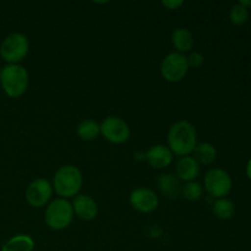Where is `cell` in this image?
I'll list each match as a JSON object with an SVG mask.
<instances>
[{
	"mask_svg": "<svg viewBox=\"0 0 251 251\" xmlns=\"http://www.w3.org/2000/svg\"><path fill=\"white\" fill-rule=\"evenodd\" d=\"M158 188L164 196L174 199L180 191V181L173 174H162L158 179Z\"/></svg>",
	"mask_w": 251,
	"mask_h": 251,
	"instance_id": "obj_15",
	"label": "cell"
},
{
	"mask_svg": "<svg viewBox=\"0 0 251 251\" xmlns=\"http://www.w3.org/2000/svg\"><path fill=\"white\" fill-rule=\"evenodd\" d=\"M247 176L251 180V158L248 161V164H247Z\"/></svg>",
	"mask_w": 251,
	"mask_h": 251,
	"instance_id": "obj_25",
	"label": "cell"
},
{
	"mask_svg": "<svg viewBox=\"0 0 251 251\" xmlns=\"http://www.w3.org/2000/svg\"><path fill=\"white\" fill-rule=\"evenodd\" d=\"M212 212L220 220H230L235 213V206L228 199H217L212 205Z\"/></svg>",
	"mask_w": 251,
	"mask_h": 251,
	"instance_id": "obj_19",
	"label": "cell"
},
{
	"mask_svg": "<svg viewBox=\"0 0 251 251\" xmlns=\"http://www.w3.org/2000/svg\"><path fill=\"white\" fill-rule=\"evenodd\" d=\"M74 215L82 221H93L98 215V205L91 196L78 194L73 201Z\"/></svg>",
	"mask_w": 251,
	"mask_h": 251,
	"instance_id": "obj_11",
	"label": "cell"
},
{
	"mask_svg": "<svg viewBox=\"0 0 251 251\" xmlns=\"http://www.w3.org/2000/svg\"><path fill=\"white\" fill-rule=\"evenodd\" d=\"M161 75L166 81L172 83H176L183 80L189 71L188 59L185 54L173 51L164 56L161 63Z\"/></svg>",
	"mask_w": 251,
	"mask_h": 251,
	"instance_id": "obj_6",
	"label": "cell"
},
{
	"mask_svg": "<svg viewBox=\"0 0 251 251\" xmlns=\"http://www.w3.org/2000/svg\"><path fill=\"white\" fill-rule=\"evenodd\" d=\"M186 59H188L189 68H200L203 64V61H205L202 54L196 53V51L195 53H191L189 56H186Z\"/></svg>",
	"mask_w": 251,
	"mask_h": 251,
	"instance_id": "obj_22",
	"label": "cell"
},
{
	"mask_svg": "<svg viewBox=\"0 0 251 251\" xmlns=\"http://www.w3.org/2000/svg\"><path fill=\"white\" fill-rule=\"evenodd\" d=\"M145 159L152 168L163 169L171 166L173 161V153L164 145H153L145 153Z\"/></svg>",
	"mask_w": 251,
	"mask_h": 251,
	"instance_id": "obj_12",
	"label": "cell"
},
{
	"mask_svg": "<svg viewBox=\"0 0 251 251\" xmlns=\"http://www.w3.org/2000/svg\"><path fill=\"white\" fill-rule=\"evenodd\" d=\"M172 44L178 50V53L185 54L190 51L194 47V36L188 28H176L172 33Z\"/></svg>",
	"mask_w": 251,
	"mask_h": 251,
	"instance_id": "obj_14",
	"label": "cell"
},
{
	"mask_svg": "<svg viewBox=\"0 0 251 251\" xmlns=\"http://www.w3.org/2000/svg\"><path fill=\"white\" fill-rule=\"evenodd\" d=\"M184 2L180 0H168V1H162V5L168 10H178Z\"/></svg>",
	"mask_w": 251,
	"mask_h": 251,
	"instance_id": "obj_23",
	"label": "cell"
},
{
	"mask_svg": "<svg viewBox=\"0 0 251 251\" xmlns=\"http://www.w3.org/2000/svg\"><path fill=\"white\" fill-rule=\"evenodd\" d=\"M100 134L107 141L114 145L125 144L130 139V127L124 119L115 115L107 117L100 124Z\"/></svg>",
	"mask_w": 251,
	"mask_h": 251,
	"instance_id": "obj_7",
	"label": "cell"
},
{
	"mask_svg": "<svg viewBox=\"0 0 251 251\" xmlns=\"http://www.w3.org/2000/svg\"><path fill=\"white\" fill-rule=\"evenodd\" d=\"M183 195L189 201H198L202 196V186L198 181H189L184 185Z\"/></svg>",
	"mask_w": 251,
	"mask_h": 251,
	"instance_id": "obj_21",
	"label": "cell"
},
{
	"mask_svg": "<svg viewBox=\"0 0 251 251\" xmlns=\"http://www.w3.org/2000/svg\"><path fill=\"white\" fill-rule=\"evenodd\" d=\"M168 149L176 156H190L198 145L195 126L186 120L174 123L168 131Z\"/></svg>",
	"mask_w": 251,
	"mask_h": 251,
	"instance_id": "obj_1",
	"label": "cell"
},
{
	"mask_svg": "<svg viewBox=\"0 0 251 251\" xmlns=\"http://www.w3.org/2000/svg\"><path fill=\"white\" fill-rule=\"evenodd\" d=\"M53 185L47 179H34L26 189V200L32 207L41 208L50 201L53 195Z\"/></svg>",
	"mask_w": 251,
	"mask_h": 251,
	"instance_id": "obj_9",
	"label": "cell"
},
{
	"mask_svg": "<svg viewBox=\"0 0 251 251\" xmlns=\"http://www.w3.org/2000/svg\"><path fill=\"white\" fill-rule=\"evenodd\" d=\"M176 176L179 180H183L189 183V181H195L200 174V164L196 162L193 156L180 157L176 162Z\"/></svg>",
	"mask_w": 251,
	"mask_h": 251,
	"instance_id": "obj_13",
	"label": "cell"
},
{
	"mask_svg": "<svg viewBox=\"0 0 251 251\" xmlns=\"http://www.w3.org/2000/svg\"><path fill=\"white\" fill-rule=\"evenodd\" d=\"M28 73L20 64H7L0 71V83L5 95L10 98H19L28 88Z\"/></svg>",
	"mask_w": 251,
	"mask_h": 251,
	"instance_id": "obj_3",
	"label": "cell"
},
{
	"mask_svg": "<svg viewBox=\"0 0 251 251\" xmlns=\"http://www.w3.org/2000/svg\"><path fill=\"white\" fill-rule=\"evenodd\" d=\"M229 19L232 24L237 25V26H243V25L247 24L248 19H249V10L238 2L230 9Z\"/></svg>",
	"mask_w": 251,
	"mask_h": 251,
	"instance_id": "obj_20",
	"label": "cell"
},
{
	"mask_svg": "<svg viewBox=\"0 0 251 251\" xmlns=\"http://www.w3.org/2000/svg\"><path fill=\"white\" fill-rule=\"evenodd\" d=\"M29 51V41L24 33H11L0 44V55L7 64H20Z\"/></svg>",
	"mask_w": 251,
	"mask_h": 251,
	"instance_id": "obj_5",
	"label": "cell"
},
{
	"mask_svg": "<svg viewBox=\"0 0 251 251\" xmlns=\"http://www.w3.org/2000/svg\"><path fill=\"white\" fill-rule=\"evenodd\" d=\"M0 71H1V70H0Z\"/></svg>",
	"mask_w": 251,
	"mask_h": 251,
	"instance_id": "obj_26",
	"label": "cell"
},
{
	"mask_svg": "<svg viewBox=\"0 0 251 251\" xmlns=\"http://www.w3.org/2000/svg\"><path fill=\"white\" fill-rule=\"evenodd\" d=\"M130 205L134 210L141 213H151L158 207L159 200L153 190L145 186L134 189L130 194Z\"/></svg>",
	"mask_w": 251,
	"mask_h": 251,
	"instance_id": "obj_10",
	"label": "cell"
},
{
	"mask_svg": "<svg viewBox=\"0 0 251 251\" xmlns=\"http://www.w3.org/2000/svg\"><path fill=\"white\" fill-rule=\"evenodd\" d=\"M239 4L243 5V6L247 7V9L249 10V7H251V0H240Z\"/></svg>",
	"mask_w": 251,
	"mask_h": 251,
	"instance_id": "obj_24",
	"label": "cell"
},
{
	"mask_svg": "<svg viewBox=\"0 0 251 251\" xmlns=\"http://www.w3.org/2000/svg\"><path fill=\"white\" fill-rule=\"evenodd\" d=\"M76 132H77V136L83 141H93L100 134V127L96 120L86 119L78 124Z\"/></svg>",
	"mask_w": 251,
	"mask_h": 251,
	"instance_id": "obj_17",
	"label": "cell"
},
{
	"mask_svg": "<svg viewBox=\"0 0 251 251\" xmlns=\"http://www.w3.org/2000/svg\"><path fill=\"white\" fill-rule=\"evenodd\" d=\"M205 189L212 198L223 199L232 190V178L226 171L221 168H213L206 173Z\"/></svg>",
	"mask_w": 251,
	"mask_h": 251,
	"instance_id": "obj_8",
	"label": "cell"
},
{
	"mask_svg": "<svg viewBox=\"0 0 251 251\" xmlns=\"http://www.w3.org/2000/svg\"><path fill=\"white\" fill-rule=\"evenodd\" d=\"M82 173L77 167L66 164L55 172L53 178V190L60 196V199L75 198L82 188Z\"/></svg>",
	"mask_w": 251,
	"mask_h": 251,
	"instance_id": "obj_2",
	"label": "cell"
},
{
	"mask_svg": "<svg viewBox=\"0 0 251 251\" xmlns=\"http://www.w3.org/2000/svg\"><path fill=\"white\" fill-rule=\"evenodd\" d=\"M193 154V157L196 159L199 164H211L216 159L217 151H216L213 145L208 144V142H201V144L196 145Z\"/></svg>",
	"mask_w": 251,
	"mask_h": 251,
	"instance_id": "obj_18",
	"label": "cell"
},
{
	"mask_svg": "<svg viewBox=\"0 0 251 251\" xmlns=\"http://www.w3.org/2000/svg\"><path fill=\"white\" fill-rule=\"evenodd\" d=\"M74 210L71 202H69L65 199H56L51 201L46 210V220L47 226L53 230H63L70 226L74 218Z\"/></svg>",
	"mask_w": 251,
	"mask_h": 251,
	"instance_id": "obj_4",
	"label": "cell"
},
{
	"mask_svg": "<svg viewBox=\"0 0 251 251\" xmlns=\"http://www.w3.org/2000/svg\"><path fill=\"white\" fill-rule=\"evenodd\" d=\"M34 240L29 235L17 234L10 238L4 245L1 251H33Z\"/></svg>",
	"mask_w": 251,
	"mask_h": 251,
	"instance_id": "obj_16",
	"label": "cell"
}]
</instances>
